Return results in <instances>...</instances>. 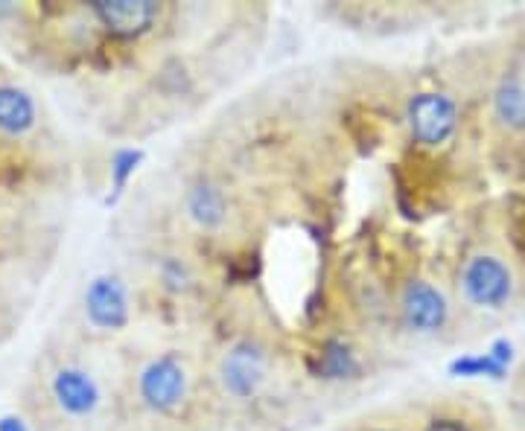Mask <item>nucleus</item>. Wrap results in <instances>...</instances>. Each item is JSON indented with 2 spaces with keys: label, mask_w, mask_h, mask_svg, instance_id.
I'll use <instances>...</instances> for the list:
<instances>
[{
  "label": "nucleus",
  "mask_w": 525,
  "mask_h": 431,
  "mask_svg": "<svg viewBox=\"0 0 525 431\" xmlns=\"http://www.w3.org/2000/svg\"><path fill=\"white\" fill-rule=\"evenodd\" d=\"M523 260L508 245L482 239L467 248L453 274V298L467 318H499L520 306L525 295Z\"/></svg>",
  "instance_id": "nucleus-1"
},
{
  "label": "nucleus",
  "mask_w": 525,
  "mask_h": 431,
  "mask_svg": "<svg viewBox=\"0 0 525 431\" xmlns=\"http://www.w3.org/2000/svg\"><path fill=\"white\" fill-rule=\"evenodd\" d=\"M397 315L403 330L418 338H444L455 330L458 306L453 292L426 274H412L397 292Z\"/></svg>",
  "instance_id": "nucleus-2"
},
{
  "label": "nucleus",
  "mask_w": 525,
  "mask_h": 431,
  "mask_svg": "<svg viewBox=\"0 0 525 431\" xmlns=\"http://www.w3.org/2000/svg\"><path fill=\"white\" fill-rule=\"evenodd\" d=\"M461 114L464 111H461V102L455 94L444 91V88H423L406 100L403 123H406L415 146L426 149V152H438L458 137Z\"/></svg>",
  "instance_id": "nucleus-3"
},
{
  "label": "nucleus",
  "mask_w": 525,
  "mask_h": 431,
  "mask_svg": "<svg viewBox=\"0 0 525 431\" xmlns=\"http://www.w3.org/2000/svg\"><path fill=\"white\" fill-rule=\"evenodd\" d=\"M488 123L502 146L525 143V65H505L488 88Z\"/></svg>",
  "instance_id": "nucleus-4"
},
{
  "label": "nucleus",
  "mask_w": 525,
  "mask_h": 431,
  "mask_svg": "<svg viewBox=\"0 0 525 431\" xmlns=\"http://www.w3.org/2000/svg\"><path fill=\"white\" fill-rule=\"evenodd\" d=\"M138 391L143 405L155 414H175L190 391V373L187 365L175 356H158L140 370Z\"/></svg>",
  "instance_id": "nucleus-5"
},
{
  "label": "nucleus",
  "mask_w": 525,
  "mask_h": 431,
  "mask_svg": "<svg viewBox=\"0 0 525 431\" xmlns=\"http://www.w3.org/2000/svg\"><path fill=\"white\" fill-rule=\"evenodd\" d=\"M269 376V353L257 341H237L219 362V382L234 399H251Z\"/></svg>",
  "instance_id": "nucleus-6"
},
{
  "label": "nucleus",
  "mask_w": 525,
  "mask_h": 431,
  "mask_svg": "<svg viewBox=\"0 0 525 431\" xmlns=\"http://www.w3.org/2000/svg\"><path fill=\"white\" fill-rule=\"evenodd\" d=\"M85 315L97 330H123L132 318V300L126 283L114 274L94 277L85 289Z\"/></svg>",
  "instance_id": "nucleus-7"
},
{
  "label": "nucleus",
  "mask_w": 525,
  "mask_h": 431,
  "mask_svg": "<svg viewBox=\"0 0 525 431\" xmlns=\"http://www.w3.org/2000/svg\"><path fill=\"white\" fill-rule=\"evenodd\" d=\"M91 9L105 30L117 38H140L152 30L161 15V6L155 0H97Z\"/></svg>",
  "instance_id": "nucleus-8"
},
{
  "label": "nucleus",
  "mask_w": 525,
  "mask_h": 431,
  "mask_svg": "<svg viewBox=\"0 0 525 431\" xmlns=\"http://www.w3.org/2000/svg\"><path fill=\"white\" fill-rule=\"evenodd\" d=\"M420 431H502L493 411L476 399H444L426 417Z\"/></svg>",
  "instance_id": "nucleus-9"
},
{
  "label": "nucleus",
  "mask_w": 525,
  "mask_h": 431,
  "mask_svg": "<svg viewBox=\"0 0 525 431\" xmlns=\"http://www.w3.org/2000/svg\"><path fill=\"white\" fill-rule=\"evenodd\" d=\"M53 399L56 405L70 414V417H91L100 402H103V391L97 385V379L79 367H62L53 376Z\"/></svg>",
  "instance_id": "nucleus-10"
},
{
  "label": "nucleus",
  "mask_w": 525,
  "mask_h": 431,
  "mask_svg": "<svg viewBox=\"0 0 525 431\" xmlns=\"http://www.w3.org/2000/svg\"><path fill=\"white\" fill-rule=\"evenodd\" d=\"M187 213L196 225L202 228H219L228 216V201L225 193L210 184V181H196L190 190H187Z\"/></svg>",
  "instance_id": "nucleus-11"
},
{
  "label": "nucleus",
  "mask_w": 525,
  "mask_h": 431,
  "mask_svg": "<svg viewBox=\"0 0 525 431\" xmlns=\"http://www.w3.org/2000/svg\"><path fill=\"white\" fill-rule=\"evenodd\" d=\"M35 126V102L27 91L0 85V132L21 137Z\"/></svg>",
  "instance_id": "nucleus-12"
},
{
  "label": "nucleus",
  "mask_w": 525,
  "mask_h": 431,
  "mask_svg": "<svg viewBox=\"0 0 525 431\" xmlns=\"http://www.w3.org/2000/svg\"><path fill=\"white\" fill-rule=\"evenodd\" d=\"M315 373L321 379H359L362 359L345 338H330V341H324V347L318 353Z\"/></svg>",
  "instance_id": "nucleus-13"
},
{
  "label": "nucleus",
  "mask_w": 525,
  "mask_h": 431,
  "mask_svg": "<svg viewBox=\"0 0 525 431\" xmlns=\"http://www.w3.org/2000/svg\"><path fill=\"white\" fill-rule=\"evenodd\" d=\"M140 161H143V149H117L111 158V196L105 199V204H117L120 196L126 193L129 178L138 172Z\"/></svg>",
  "instance_id": "nucleus-14"
},
{
  "label": "nucleus",
  "mask_w": 525,
  "mask_h": 431,
  "mask_svg": "<svg viewBox=\"0 0 525 431\" xmlns=\"http://www.w3.org/2000/svg\"><path fill=\"white\" fill-rule=\"evenodd\" d=\"M511 411H514V426H517V431H525V365L517 370V379H514Z\"/></svg>",
  "instance_id": "nucleus-15"
},
{
  "label": "nucleus",
  "mask_w": 525,
  "mask_h": 431,
  "mask_svg": "<svg viewBox=\"0 0 525 431\" xmlns=\"http://www.w3.org/2000/svg\"><path fill=\"white\" fill-rule=\"evenodd\" d=\"M164 280H167V286H173V289H184L190 277H187V268L181 266V263L167 260V263H164Z\"/></svg>",
  "instance_id": "nucleus-16"
},
{
  "label": "nucleus",
  "mask_w": 525,
  "mask_h": 431,
  "mask_svg": "<svg viewBox=\"0 0 525 431\" xmlns=\"http://www.w3.org/2000/svg\"><path fill=\"white\" fill-rule=\"evenodd\" d=\"M0 431H30L21 417H0Z\"/></svg>",
  "instance_id": "nucleus-17"
},
{
  "label": "nucleus",
  "mask_w": 525,
  "mask_h": 431,
  "mask_svg": "<svg viewBox=\"0 0 525 431\" xmlns=\"http://www.w3.org/2000/svg\"><path fill=\"white\" fill-rule=\"evenodd\" d=\"M374 431H409V429H403V426H383V429H374Z\"/></svg>",
  "instance_id": "nucleus-18"
}]
</instances>
